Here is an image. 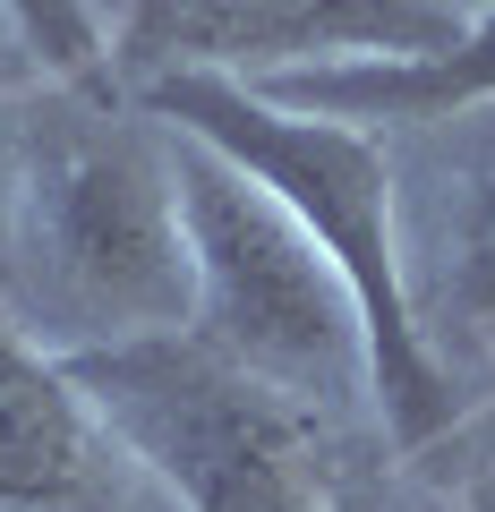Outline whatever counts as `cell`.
I'll return each instance as SVG.
<instances>
[{
	"label": "cell",
	"instance_id": "cell-5",
	"mask_svg": "<svg viewBox=\"0 0 495 512\" xmlns=\"http://www.w3.org/2000/svg\"><path fill=\"white\" fill-rule=\"evenodd\" d=\"M461 0H129L111 26V86L137 94L171 69L274 77L325 60H410L461 35Z\"/></svg>",
	"mask_w": 495,
	"mask_h": 512
},
{
	"label": "cell",
	"instance_id": "cell-8",
	"mask_svg": "<svg viewBox=\"0 0 495 512\" xmlns=\"http://www.w3.org/2000/svg\"><path fill=\"white\" fill-rule=\"evenodd\" d=\"M265 103L316 111V120H359V128H444L461 111L495 103V9H470L453 43L410 60H325V69H274L248 77Z\"/></svg>",
	"mask_w": 495,
	"mask_h": 512
},
{
	"label": "cell",
	"instance_id": "cell-9",
	"mask_svg": "<svg viewBox=\"0 0 495 512\" xmlns=\"http://www.w3.org/2000/svg\"><path fill=\"white\" fill-rule=\"evenodd\" d=\"M26 35H35L43 69L69 77V86H111V35L103 18H94L86 0H18Z\"/></svg>",
	"mask_w": 495,
	"mask_h": 512
},
{
	"label": "cell",
	"instance_id": "cell-3",
	"mask_svg": "<svg viewBox=\"0 0 495 512\" xmlns=\"http://www.w3.org/2000/svg\"><path fill=\"white\" fill-rule=\"evenodd\" d=\"M171 188H180L188 231V333L308 410L359 402V299H350L342 265L299 231V214L188 128H171Z\"/></svg>",
	"mask_w": 495,
	"mask_h": 512
},
{
	"label": "cell",
	"instance_id": "cell-4",
	"mask_svg": "<svg viewBox=\"0 0 495 512\" xmlns=\"http://www.w3.org/2000/svg\"><path fill=\"white\" fill-rule=\"evenodd\" d=\"M69 376L86 384L137 478H154L180 512H325L316 410L205 350L188 325L69 350Z\"/></svg>",
	"mask_w": 495,
	"mask_h": 512
},
{
	"label": "cell",
	"instance_id": "cell-10",
	"mask_svg": "<svg viewBox=\"0 0 495 512\" xmlns=\"http://www.w3.org/2000/svg\"><path fill=\"white\" fill-rule=\"evenodd\" d=\"M43 86H52V69H43L35 35H26L18 0H0V111H9V103H26V94H43Z\"/></svg>",
	"mask_w": 495,
	"mask_h": 512
},
{
	"label": "cell",
	"instance_id": "cell-2",
	"mask_svg": "<svg viewBox=\"0 0 495 512\" xmlns=\"http://www.w3.org/2000/svg\"><path fill=\"white\" fill-rule=\"evenodd\" d=\"M146 120L188 128L214 154H231L248 180H265L299 214V231L342 265L350 299L367 325V402L402 453L453 427V367L410 316V274H402V171H393L385 128L359 120H316V111L265 103L248 77L222 69H171L129 94Z\"/></svg>",
	"mask_w": 495,
	"mask_h": 512
},
{
	"label": "cell",
	"instance_id": "cell-6",
	"mask_svg": "<svg viewBox=\"0 0 495 512\" xmlns=\"http://www.w3.org/2000/svg\"><path fill=\"white\" fill-rule=\"evenodd\" d=\"M419 137V163H393L402 171V274L419 333L453 367L495 350V103Z\"/></svg>",
	"mask_w": 495,
	"mask_h": 512
},
{
	"label": "cell",
	"instance_id": "cell-1",
	"mask_svg": "<svg viewBox=\"0 0 495 512\" xmlns=\"http://www.w3.org/2000/svg\"><path fill=\"white\" fill-rule=\"evenodd\" d=\"M18 205L0 299L35 342L111 350L188 325V231L171 188V128L120 86H69L9 103Z\"/></svg>",
	"mask_w": 495,
	"mask_h": 512
},
{
	"label": "cell",
	"instance_id": "cell-7",
	"mask_svg": "<svg viewBox=\"0 0 495 512\" xmlns=\"http://www.w3.org/2000/svg\"><path fill=\"white\" fill-rule=\"evenodd\" d=\"M0 512H137V461L0 299Z\"/></svg>",
	"mask_w": 495,
	"mask_h": 512
},
{
	"label": "cell",
	"instance_id": "cell-11",
	"mask_svg": "<svg viewBox=\"0 0 495 512\" xmlns=\"http://www.w3.org/2000/svg\"><path fill=\"white\" fill-rule=\"evenodd\" d=\"M9 205H18V137H9V111H0V274H9Z\"/></svg>",
	"mask_w": 495,
	"mask_h": 512
}]
</instances>
